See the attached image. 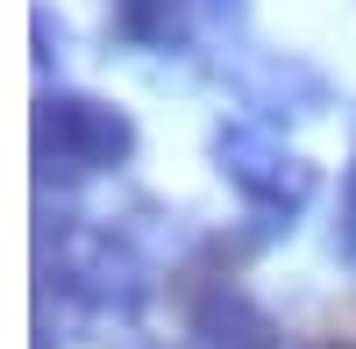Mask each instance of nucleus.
<instances>
[{
  "mask_svg": "<svg viewBox=\"0 0 356 349\" xmlns=\"http://www.w3.org/2000/svg\"><path fill=\"white\" fill-rule=\"evenodd\" d=\"M43 293H57L72 314H86V321L136 328L143 307L157 300V271H150V257L136 250L129 228L65 214V228L43 236Z\"/></svg>",
  "mask_w": 356,
  "mask_h": 349,
  "instance_id": "obj_1",
  "label": "nucleus"
},
{
  "mask_svg": "<svg viewBox=\"0 0 356 349\" xmlns=\"http://www.w3.org/2000/svg\"><path fill=\"white\" fill-rule=\"evenodd\" d=\"M29 150H36V179L57 193H79L107 179V171L136 164L143 129L122 100L86 93V86H43L36 93V122H29Z\"/></svg>",
  "mask_w": 356,
  "mask_h": 349,
  "instance_id": "obj_2",
  "label": "nucleus"
},
{
  "mask_svg": "<svg viewBox=\"0 0 356 349\" xmlns=\"http://www.w3.org/2000/svg\"><path fill=\"white\" fill-rule=\"evenodd\" d=\"M207 164L221 171V186L243 200L257 221L285 228V236H292V221L307 214V200L321 193V171L292 150L278 129L250 122V114H228V122H214V136H207Z\"/></svg>",
  "mask_w": 356,
  "mask_h": 349,
  "instance_id": "obj_3",
  "label": "nucleus"
},
{
  "mask_svg": "<svg viewBox=\"0 0 356 349\" xmlns=\"http://www.w3.org/2000/svg\"><path fill=\"white\" fill-rule=\"evenodd\" d=\"M235 100L250 107V122L278 129V122H314V114H328L335 86L300 50H257L250 65H235Z\"/></svg>",
  "mask_w": 356,
  "mask_h": 349,
  "instance_id": "obj_4",
  "label": "nucleus"
},
{
  "mask_svg": "<svg viewBox=\"0 0 356 349\" xmlns=\"http://www.w3.org/2000/svg\"><path fill=\"white\" fill-rule=\"evenodd\" d=\"M186 335L200 349H278L285 328L250 285H235V271H207L186 293Z\"/></svg>",
  "mask_w": 356,
  "mask_h": 349,
  "instance_id": "obj_5",
  "label": "nucleus"
},
{
  "mask_svg": "<svg viewBox=\"0 0 356 349\" xmlns=\"http://www.w3.org/2000/svg\"><path fill=\"white\" fill-rule=\"evenodd\" d=\"M107 36L136 57H193L207 29L200 0H107Z\"/></svg>",
  "mask_w": 356,
  "mask_h": 349,
  "instance_id": "obj_6",
  "label": "nucleus"
},
{
  "mask_svg": "<svg viewBox=\"0 0 356 349\" xmlns=\"http://www.w3.org/2000/svg\"><path fill=\"white\" fill-rule=\"evenodd\" d=\"M250 22H257V0H200V29L228 50H250Z\"/></svg>",
  "mask_w": 356,
  "mask_h": 349,
  "instance_id": "obj_7",
  "label": "nucleus"
},
{
  "mask_svg": "<svg viewBox=\"0 0 356 349\" xmlns=\"http://www.w3.org/2000/svg\"><path fill=\"white\" fill-rule=\"evenodd\" d=\"M29 29H36V72H43V86H50V65L65 57V22H57L50 0H36V8H29Z\"/></svg>",
  "mask_w": 356,
  "mask_h": 349,
  "instance_id": "obj_8",
  "label": "nucleus"
},
{
  "mask_svg": "<svg viewBox=\"0 0 356 349\" xmlns=\"http://www.w3.org/2000/svg\"><path fill=\"white\" fill-rule=\"evenodd\" d=\"M335 250L356 264V143H349V164H342V221H335Z\"/></svg>",
  "mask_w": 356,
  "mask_h": 349,
  "instance_id": "obj_9",
  "label": "nucleus"
}]
</instances>
